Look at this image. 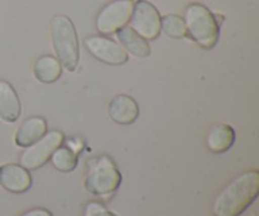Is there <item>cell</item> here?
I'll return each instance as SVG.
<instances>
[{
  "label": "cell",
  "mask_w": 259,
  "mask_h": 216,
  "mask_svg": "<svg viewBox=\"0 0 259 216\" xmlns=\"http://www.w3.org/2000/svg\"><path fill=\"white\" fill-rule=\"evenodd\" d=\"M50 159L52 161V166L63 174L72 172L77 167V154L70 147L60 146L53 152Z\"/></svg>",
  "instance_id": "obj_16"
},
{
  "label": "cell",
  "mask_w": 259,
  "mask_h": 216,
  "mask_svg": "<svg viewBox=\"0 0 259 216\" xmlns=\"http://www.w3.org/2000/svg\"><path fill=\"white\" fill-rule=\"evenodd\" d=\"M161 30L171 38H184L187 35L186 24L181 17L176 14H167L161 17Z\"/></svg>",
  "instance_id": "obj_17"
},
{
  "label": "cell",
  "mask_w": 259,
  "mask_h": 216,
  "mask_svg": "<svg viewBox=\"0 0 259 216\" xmlns=\"http://www.w3.org/2000/svg\"><path fill=\"white\" fill-rule=\"evenodd\" d=\"M131 23V28L147 40H154L161 33V14L158 9L147 0L134 3Z\"/></svg>",
  "instance_id": "obj_7"
},
{
  "label": "cell",
  "mask_w": 259,
  "mask_h": 216,
  "mask_svg": "<svg viewBox=\"0 0 259 216\" xmlns=\"http://www.w3.org/2000/svg\"><path fill=\"white\" fill-rule=\"evenodd\" d=\"M259 194V172L248 171L222 190L212 205L214 216H239L254 202Z\"/></svg>",
  "instance_id": "obj_1"
},
{
  "label": "cell",
  "mask_w": 259,
  "mask_h": 216,
  "mask_svg": "<svg viewBox=\"0 0 259 216\" xmlns=\"http://www.w3.org/2000/svg\"><path fill=\"white\" fill-rule=\"evenodd\" d=\"M22 106L14 88L8 81L0 80V119L14 123L19 119Z\"/></svg>",
  "instance_id": "obj_12"
},
{
  "label": "cell",
  "mask_w": 259,
  "mask_h": 216,
  "mask_svg": "<svg viewBox=\"0 0 259 216\" xmlns=\"http://www.w3.org/2000/svg\"><path fill=\"white\" fill-rule=\"evenodd\" d=\"M20 216H53L52 212L48 211L47 209H42V207H37V209H32L29 211H25L24 214Z\"/></svg>",
  "instance_id": "obj_19"
},
{
  "label": "cell",
  "mask_w": 259,
  "mask_h": 216,
  "mask_svg": "<svg viewBox=\"0 0 259 216\" xmlns=\"http://www.w3.org/2000/svg\"><path fill=\"white\" fill-rule=\"evenodd\" d=\"M47 121L42 116H30L25 119L22 125L15 133V143L17 146L27 148L37 141H39L47 133Z\"/></svg>",
  "instance_id": "obj_11"
},
{
  "label": "cell",
  "mask_w": 259,
  "mask_h": 216,
  "mask_svg": "<svg viewBox=\"0 0 259 216\" xmlns=\"http://www.w3.org/2000/svg\"><path fill=\"white\" fill-rule=\"evenodd\" d=\"M116 35H118L119 42L121 43L120 46L126 52L139 58H146L151 56V46L148 40L139 35L133 28L123 27L116 32Z\"/></svg>",
  "instance_id": "obj_13"
},
{
  "label": "cell",
  "mask_w": 259,
  "mask_h": 216,
  "mask_svg": "<svg viewBox=\"0 0 259 216\" xmlns=\"http://www.w3.org/2000/svg\"><path fill=\"white\" fill-rule=\"evenodd\" d=\"M108 111L110 118L121 125L133 124L139 116V106L137 101L132 96L124 95V94L116 95L111 99Z\"/></svg>",
  "instance_id": "obj_10"
},
{
  "label": "cell",
  "mask_w": 259,
  "mask_h": 216,
  "mask_svg": "<svg viewBox=\"0 0 259 216\" xmlns=\"http://www.w3.org/2000/svg\"><path fill=\"white\" fill-rule=\"evenodd\" d=\"M133 0H114L106 4L96 17V29L101 34H113L125 27L133 13Z\"/></svg>",
  "instance_id": "obj_6"
},
{
  "label": "cell",
  "mask_w": 259,
  "mask_h": 216,
  "mask_svg": "<svg viewBox=\"0 0 259 216\" xmlns=\"http://www.w3.org/2000/svg\"><path fill=\"white\" fill-rule=\"evenodd\" d=\"M121 175L109 157L101 156L90 164L85 179V189L98 197H108L119 189Z\"/></svg>",
  "instance_id": "obj_4"
},
{
  "label": "cell",
  "mask_w": 259,
  "mask_h": 216,
  "mask_svg": "<svg viewBox=\"0 0 259 216\" xmlns=\"http://www.w3.org/2000/svg\"><path fill=\"white\" fill-rule=\"evenodd\" d=\"M85 216H118L114 212L109 211L101 204H98V202H91L86 206L85 210Z\"/></svg>",
  "instance_id": "obj_18"
},
{
  "label": "cell",
  "mask_w": 259,
  "mask_h": 216,
  "mask_svg": "<svg viewBox=\"0 0 259 216\" xmlns=\"http://www.w3.org/2000/svg\"><path fill=\"white\" fill-rule=\"evenodd\" d=\"M89 52L101 62L111 66H121L128 62V52L119 43L101 35H90L83 40Z\"/></svg>",
  "instance_id": "obj_8"
},
{
  "label": "cell",
  "mask_w": 259,
  "mask_h": 216,
  "mask_svg": "<svg viewBox=\"0 0 259 216\" xmlns=\"http://www.w3.org/2000/svg\"><path fill=\"white\" fill-rule=\"evenodd\" d=\"M63 134L58 131H52L46 133L39 141L27 147L20 156V166L24 167L28 171L38 169L47 163L53 152L62 146Z\"/></svg>",
  "instance_id": "obj_5"
},
{
  "label": "cell",
  "mask_w": 259,
  "mask_h": 216,
  "mask_svg": "<svg viewBox=\"0 0 259 216\" xmlns=\"http://www.w3.org/2000/svg\"><path fill=\"white\" fill-rule=\"evenodd\" d=\"M235 142V132L228 124H217L207 136V148L212 153H224L229 151Z\"/></svg>",
  "instance_id": "obj_14"
},
{
  "label": "cell",
  "mask_w": 259,
  "mask_h": 216,
  "mask_svg": "<svg viewBox=\"0 0 259 216\" xmlns=\"http://www.w3.org/2000/svg\"><path fill=\"white\" fill-rule=\"evenodd\" d=\"M51 38L61 66L73 72L77 68L80 60V47L72 20L66 15H55L51 20Z\"/></svg>",
  "instance_id": "obj_2"
},
{
  "label": "cell",
  "mask_w": 259,
  "mask_h": 216,
  "mask_svg": "<svg viewBox=\"0 0 259 216\" xmlns=\"http://www.w3.org/2000/svg\"><path fill=\"white\" fill-rule=\"evenodd\" d=\"M33 73L42 83H53L62 75V66L53 56H42L35 61Z\"/></svg>",
  "instance_id": "obj_15"
},
{
  "label": "cell",
  "mask_w": 259,
  "mask_h": 216,
  "mask_svg": "<svg viewBox=\"0 0 259 216\" xmlns=\"http://www.w3.org/2000/svg\"><path fill=\"white\" fill-rule=\"evenodd\" d=\"M187 34L205 50L217 46L220 35V25L217 17L205 5L194 3L185 12Z\"/></svg>",
  "instance_id": "obj_3"
},
{
  "label": "cell",
  "mask_w": 259,
  "mask_h": 216,
  "mask_svg": "<svg viewBox=\"0 0 259 216\" xmlns=\"http://www.w3.org/2000/svg\"><path fill=\"white\" fill-rule=\"evenodd\" d=\"M0 186L12 194H24L32 186V176L20 164H3L0 166Z\"/></svg>",
  "instance_id": "obj_9"
}]
</instances>
